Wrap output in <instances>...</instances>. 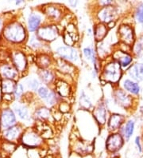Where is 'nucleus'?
Here are the masks:
<instances>
[{"label": "nucleus", "instance_id": "1", "mask_svg": "<svg viewBox=\"0 0 143 158\" xmlns=\"http://www.w3.org/2000/svg\"><path fill=\"white\" fill-rule=\"evenodd\" d=\"M122 75V66L114 60L106 64L102 71L103 79H104L107 82H111L113 84H115L120 81Z\"/></svg>", "mask_w": 143, "mask_h": 158}, {"label": "nucleus", "instance_id": "2", "mask_svg": "<svg viewBox=\"0 0 143 158\" xmlns=\"http://www.w3.org/2000/svg\"><path fill=\"white\" fill-rule=\"evenodd\" d=\"M118 39L121 43L133 47L136 42L135 31L133 27L128 24H122L118 29Z\"/></svg>", "mask_w": 143, "mask_h": 158}, {"label": "nucleus", "instance_id": "3", "mask_svg": "<svg viewBox=\"0 0 143 158\" xmlns=\"http://www.w3.org/2000/svg\"><path fill=\"white\" fill-rule=\"evenodd\" d=\"M113 97H114L115 103L121 106L122 108L125 110H130L133 108V105L134 103L133 102L134 97L129 94L123 89L119 88L118 89H115L113 94Z\"/></svg>", "mask_w": 143, "mask_h": 158}, {"label": "nucleus", "instance_id": "4", "mask_svg": "<svg viewBox=\"0 0 143 158\" xmlns=\"http://www.w3.org/2000/svg\"><path fill=\"white\" fill-rule=\"evenodd\" d=\"M6 38L12 42L19 43L25 39V30L18 23H14L7 27L4 31Z\"/></svg>", "mask_w": 143, "mask_h": 158}, {"label": "nucleus", "instance_id": "5", "mask_svg": "<svg viewBox=\"0 0 143 158\" xmlns=\"http://www.w3.org/2000/svg\"><path fill=\"white\" fill-rule=\"evenodd\" d=\"M124 140L123 137L120 133H112L109 135L106 141V149L110 153H114L119 151L123 147Z\"/></svg>", "mask_w": 143, "mask_h": 158}, {"label": "nucleus", "instance_id": "6", "mask_svg": "<svg viewBox=\"0 0 143 158\" xmlns=\"http://www.w3.org/2000/svg\"><path fill=\"white\" fill-rule=\"evenodd\" d=\"M38 39L45 42H53L58 36V31L54 25L46 26L38 30Z\"/></svg>", "mask_w": 143, "mask_h": 158}, {"label": "nucleus", "instance_id": "7", "mask_svg": "<svg viewBox=\"0 0 143 158\" xmlns=\"http://www.w3.org/2000/svg\"><path fill=\"white\" fill-rule=\"evenodd\" d=\"M57 54L61 57V58L69 62H76L79 58L77 50L69 46L58 47L57 49Z\"/></svg>", "mask_w": 143, "mask_h": 158}, {"label": "nucleus", "instance_id": "8", "mask_svg": "<svg viewBox=\"0 0 143 158\" xmlns=\"http://www.w3.org/2000/svg\"><path fill=\"white\" fill-rule=\"evenodd\" d=\"M116 15L117 11L115 8L111 6H103L101 10H99L98 16H99V21L109 24L110 23L114 21Z\"/></svg>", "mask_w": 143, "mask_h": 158}, {"label": "nucleus", "instance_id": "9", "mask_svg": "<svg viewBox=\"0 0 143 158\" xmlns=\"http://www.w3.org/2000/svg\"><path fill=\"white\" fill-rule=\"evenodd\" d=\"M113 58H114L113 60L120 64L122 68H126L128 66H130V64L133 62V56L131 54L124 52L121 50H118L116 52H114Z\"/></svg>", "mask_w": 143, "mask_h": 158}, {"label": "nucleus", "instance_id": "10", "mask_svg": "<svg viewBox=\"0 0 143 158\" xmlns=\"http://www.w3.org/2000/svg\"><path fill=\"white\" fill-rule=\"evenodd\" d=\"M128 76L137 82L143 81V62H136L129 67Z\"/></svg>", "mask_w": 143, "mask_h": 158}, {"label": "nucleus", "instance_id": "11", "mask_svg": "<svg viewBox=\"0 0 143 158\" xmlns=\"http://www.w3.org/2000/svg\"><path fill=\"white\" fill-rule=\"evenodd\" d=\"M122 85L124 90L134 98L138 96L141 92V87L138 82L130 78H124Z\"/></svg>", "mask_w": 143, "mask_h": 158}, {"label": "nucleus", "instance_id": "12", "mask_svg": "<svg viewBox=\"0 0 143 158\" xmlns=\"http://www.w3.org/2000/svg\"><path fill=\"white\" fill-rule=\"evenodd\" d=\"M126 118L125 116L121 115L119 114H113L109 118L108 129L110 131H115L120 129L122 125L125 123Z\"/></svg>", "mask_w": 143, "mask_h": 158}, {"label": "nucleus", "instance_id": "13", "mask_svg": "<svg viewBox=\"0 0 143 158\" xmlns=\"http://www.w3.org/2000/svg\"><path fill=\"white\" fill-rule=\"evenodd\" d=\"M134 129H135V121L132 118L129 119L126 122L124 123L122 127L120 128L122 136L123 137L125 141H128L130 139V137L133 136V132H134Z\"/></svg>", "mask_w": 143, "mask_h": 158}, {"label": "nucleus", "instance_id": "14", "mask_svg": "<svg viewBox=\"0 0 143 158\" xmlns=\"http://www.w3.org/2000/svg\"><path fill=\"white\" fill-rule=\"evenodd\" d=\"M16 122V118L14 114L11 110H4L1 117V123L4 129L12 127Z\"/></svg>", "mask_w": 143, "mask_h": 158}, {"label": "nucleus", "instance_id": "15", "mask_svg": "<svg viewBox=\"0 0 143 158\" xmlns=\"http://www.w3.org/2000/svg\"><path fill=\"white\" fill-rule=\"evenodd\" d=\"M93 116L98 123L103 125L107 122V110L103 102L99 103L93 110Z\"/></svg>", "mask_w": 143, "mask_h": 158}, {"label": "nucleus", "instance_id": "16", "mask_svg": "<svg viewBox=\"0 0 143 158\" xmlns=\"http://www.w3.org/2000/svg\"><path fill=\"white\" fill-rule=\"evenodd\" d=\"M23 142L27 146L34 148L42 144V140L38 134L34 133H30L23 137Z\"/></svg>", "mask_w": 143, "mask_h": 158}, {"label": "nucleus", "instance_id": "17", "mask_svg": "<svg viewBox=\"0 0 143 158\" xmlns=\"http://www.w3.org/2000/svg\"><path fill=\"white\" fill-rule=\"evenodd\" d=\"M108 32V27L103 23H98L94 29V37L97 42H100L107 36Z\"/></svg>", "mask_w": 143, "mask_h": 158}, {"label": "nucleus", "instance_id": "18", "mask_svg": "<svg viewBox=\"0 0 143 158\" xmlns=\"http://www.w3.org/2000/svg\"><path fill=\"white\" fill-rule=\"evenodd\" d=\"M42 23V16L38 14H31L28 20L29 30L31 32H34L40 28V24Z\"/></svg>", "mask_w": 143, "mask_h": 158}, {"label": "nucleus", "instance_id": "19", "mask_svg": "<svg viewBox=\"0 0 143 158\" xmlns=\"http://www.w3.org/2000/svg\"><path fill=\"white\" fill-rule=\"evenodd\" d=\"M55 89L57 93L60 96L67 98L70 95L71 89L68 83L63 81H58L57 84H55Z\"/></svg>", "mask_w": 143, "mask_h": 158}, {"label": "nucleus", "instance_id": "20", "mask_svg": "<svg viewBox=\"0 0 143 158\" xmlns=\"http://www.w3.org/2000/svg\"><path fill=\"white\" fill-rule=\"evenodd\" d=\"M46 15H47L50 19L52 20L57 21V20L60 19L62 16V13L61 10L58 6H54V5H50L46 8Z\"/></svg>", "mask_w": 143, "mask_h": 158}, {"label": "nucleus", "instance_id": "21", "mask_svg": "<svg viewBox=\"0 0 143 158\" xmlns=\"http://www.w3.org/2000/svg\"><path fill=\"white\" fill-rule=\"evenodd\" d=\"M83 52H84V55L88 61L92 62V63L93 64L94 67H95V71L98 72L97 69V60H96V57H95V50H93V48L88 46V47H85L83 50Z\"/></svg>", "mask_w": 143, "mask_h": 158}, {"label": "nucleus", "instance_id": "22", "mask_svg": "<svg viewBox=\"0 0 143 158\" xmlns=\"http://www.w3.org/2000/svg\"><path fill=\"white\" fill-rule=\"evenodd\" d=\"M57 65L58 66V68L62 73H71L74 71V67L71 64L68 62V61L60 58L57 61Z\"/></svg>", "mask_w": 143, "mask_h": 158}, {"label": "nucleus", "instance_id": "23", "mask_svg": "<svg viewBox=\"0 0 143 158\" xmlns=\"http://www.w3.org/2000/svg\"><path fill=\"white\" fill-rule=\"evenodd\" d=\"M14 62L18 70H23L26 66V60L24 54L22 53H17L14 57Z\"/></svg>", "mask_w": 143, "mask_h": 158}, {"label": "nucleus", "instance_id": "24", "mask_svg": "<svg viewBox=\"0 0 143 158\" xmlns=\"http://www.w3.org/2000/svg\"><path fill=\"white\" fill-rule=\"evenodd\" d=\"M143 35L139 37V39L136 40L135 43L132 47V53L133 56L140 57L143 54Z\"/></svg>", "mask_w": 143, "mask_h": 158}, {"label": "nucleus", "instance_id": "25", "mask_svg": "<svg viewBox=\"0 0 143 158\" xmlns=\"http://www.w3.org/2000/svg\"><path fill=\"white\" fill-rule=\"evenodd\" d=\"M19 134H20V130L18 127H12L8 128L4 132V136L7 140L9 141H14L18 137Z\"/></svg>", "mask_w": 143, "mask_h": 158}, {"label": "nucleus", "instance_id": "26", "mask_svg": "<svg viewBox=\"0 0 143 158\" xmlns=\"http://www.w3.org/2000/svg\"><path fill=\"white\" fill-rule=\"evenodd\" d=\"M39 76H40L42 81L45 83H47L48 85L51 84L55 79L53 72L50 71V70H46V69H42L40 73H39Z\"/></svg>", "mask_w": 143, "mask_h": 158}, {"label": "nucleus", "instance_id": "27", "mask_svg": "<svg viewBox=\"0 0 143 158\" xmlns=\"http://www.w3.org/2000/svg\"><path fill=\"white\" fill-rule=\"evenodd\" d=\"M80 106L82 107V108L85 109V110H89L93 106L92 102L90 100V98H88L87 95H86L85 92L84 90L81 92L80 97Z\"/></svg>", "mask_w": 143, "mask_h": 158}, {"label": "nucleus", "instance_id": "28", "mask_svg": "<svg viewBox=\"0 0 143 158\" xmlns=\"http://www.w3.org/2000/svg\"><path fill=\"white\" fill-rule=\"evenodd\" d=\"M1 73L4 77L6 79H13L15 77L17 73L13 68H11L9 66H4L1 68Z\"/></svg>", "mask_w": 143, "mask_h": 158}, {"label": "nucleus", "instance_id": "29", "mask_svg": "<svg viewBox=\"0 0 143 158\" xmlns=\"http://www.w3.org/2000/svg\"><path fill=\"white\" fill-rule=\"evenodd\" d=\"M134 18L138 23L143 25V2H138L134 10Z\"/></svg>", "mask_w": 143, "mask_h": 158}, {"label": "nucleus", "instance_id": "30", "mask_svg": "<svg viewBox=\"0 0 143 158\" xmlns=\"http://www.w3.org/2000/svg\"><path fill=\"white\" fill-rule=\"evenodd\" d=\"M14 111L18 115L20 118L23 120H26L29 118V111L27 108L22 106H17L14 107Z\"/></svg>", "mask_w": 143, "mask_h": 158}, {"label": "nucleus", "instance_id": "31", "mask_svg": "<svg viewBox=\"0 0 143 158\" xmlns=\"http://www.w3.org/2000/svg\"><path fill=\"white\" fill-rule=\"evenodd\" d=\"M16 85H15L13 81L7 79V80L3 81V83H2V90H3L5 93L14 92Z\"/></svg>", "mask_w": 143, "mask_h": 158}, {"label": "nucleus", "instance_id": "32", "mask_svg": "<svg viewBox=\"0 0 143 158\" xmlns=\"http://www.w3.org/2000/svg\"><path fill=\"white\" fill-rule=\"evenodd\" d=\"M36 116L40 119H47L50 117V111L47 108H42L37 111Z\"/></svg>", "mask_w": 143, "mask_h": 158}, {"label": "nucleus", "instance_id": "33", "mask_svg": "<svg viewBox=\"0 0 143 158\" xmlns=\"http://www.w3.org/2000/svg\"><path fill=\"white\" fill-rule=\"evenodd\" d=\"M39 60H40L39 64H40V66H42V68L48 67V66H50V64L52 63V59L51 58H50V56H48L46 54L42 55V57L39 58Z\"/></svg>", "mask_w": 143, "mask_h": 158}, {"label": "nucleus", "instance_id": "34", "mask_svg": "<svg viewBox=\"0 0 143 158\" xmlns=\"http://www.w3.org/2000/svg\"><path fill=\"white\" fill-rule=\"evenodd\" d=\"M57 96H56V94L54 92V91H50V94L48 96V98H46V102L50 106H54L57 104Z\"/></svg>", "mask_w": 143, "mask_h": 158}, {"label": "nucleus", "instance_id": "35", "mask_svg": "<svg viewBox=\"0 0 143 158\" xmlns=\"http://www.w3.org/2000/svg\"><path fill=\"white\" fill-rule=\"evenodd\" d=\"M50 91L51 90H50V89H48L47 87L42 86L38 89V95L40 96L41 98H42L43 100L46 101V98H48V96H49V94H50Z\"/></svg>", "mask_w": 143, "mask_h": 158}, {"label": "nucleus", "instance_id": "36", "mask_svg": "<svg viewBox=\"0 0 143 158\" xmlns=\"http://www.w3.org/2000/svg\"><path fill=\"white\" fill-rule=\"evenodd\" d=\"M134 144L136 145V148L137 149V152H139L140 154H141L143 152V145L141 144V137L140 136H137L134 139Z\"/></svg>", "mask_w": 143, "mask_h": 158}, {"label": "nucleus", "instance_id": "37", "mask_svg": "<svg viewBox=\"0 0 143 158\" xmlns=\"http://www.w3.org/2000/svg\"><path fill=\"white\" fill-rule=\"evenodd\" d=\"M28 85L29 87L32 89L33 90H38V86H39V82L37 79L35 78H32L30 79L28 81Z\"/></svg>", "mask_w": 143, "mask_h": 158}, {"label": "nucleus", "instance_id": "38", "mask_svg": "<svg viewBox=\"0 0 143 158\" xmlns=\"http://www.w3.org/2000/svg\"><path fill=\"white\" fill-rule=\"evenodd\" d=\"M23 91H24V88H23L22 85L18 84V85H16V88L14 93V95H15L16 98H19L23 94Z\"/></svg>", "mask_w": 143, "mask_h": 158}, {"label": "nucleus", "instance_id": "39", "mask_svg": "<svg viewBox=\"0 0 143 158\" xmlns=\"http://www.w3.org/2000/svg\"><path fill=\"white\" fill-rule=\"evenodd\" d=\"M31 46L34 47V48H38V46H40V42H39V39L37 38V37H33L32 39L30 42Z\"/></svg>", "mask_w": 143, "mask_h": 158}, {"label": "nucleus", "instance_id": "40", "mask_svg": "<svg viewBox=\"0 0 143 158\" xmlns=\"http://www.w3.org/2000/svg\"><path fill=\"white\" fill-rule=\"evenodd\" d=\"M78 3V2H77V1H76V2H69V4H70V5H73V6H76V4Z\"/></svg>", "mask_w": 143, "mask_h": 158}, {"label": "nucleus", "instance_id": "41", "mask_svg": "<svg viewBox=\"0 0 143 158\" xmlns=\"http://www.w3.org/2000/svg\"><path fill=\"white\" fill-rule=\"evenodd\" d=\"M21 1H18V2H16V4H17V5H18V4H20L21 3Z\"/></svg>", "mask_w": 143, "mask_h": 158}, {"label": "nucleus", "instance_id": "42", "mask_svg": "<svg viewBox=\"0 0 143 158\" xmlns=\"http://www.w3.org/2000/svg\"><path fill=\"white\" fill-rule=\"evenodd\" d=\"M141 113H142V114H143V106H142V107H141Z\"/></svg>", "mask_w": 143, "mask_h": 158}, {"label": "nucleus", "instance_id": "43", "mask_svg": "<svg viewBox=\"0 0 143 158\" xmlns=\"http://www.w3.org/2000/svg\"><path fill=\"white\" fill-rule=\"evenodd\" d=\"M0 24H1V21H0Z\"/></svg>", "mask_w": 143, "mask_h": 158}]
</instances>
